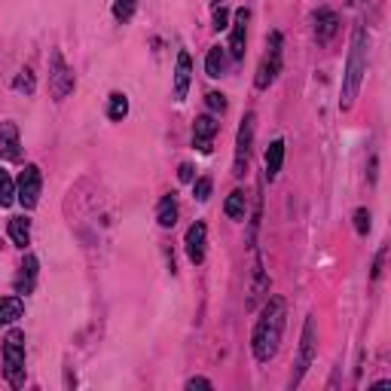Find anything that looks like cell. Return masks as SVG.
<instances>
[{
	"label": "cell",
	"instance_id": "14",
	"mask_svg": "<svg viewBox=\"0 0 391 391\" xmlns=\"http://www.w3.org/2000/svg\"><path fill=\"white\" fill-rule=\"evenodd\" d=\"M34 284H37V257L28 254V257H25V263L19 266V275H15L13 288H15V293H31Z\"/></svg>",
	"mask_w": 391,
	"mask_h": 391
},
{
	"label": "cell",
	"instance_id": "12",
	"mask_svg": "<svg viewBox=\"0 0 391 391\" xmlns=\"http://www.w3.org/2000/svg\"><path fill=\"white\" fill-rule=\"evenodd\" d=\"M245 40H248V10H236L233 37H229V52H233L236 61L245 58Z\"/></svg>",
	"mask_w": 391,
	"mask_h": 391
},
{
	"label": "cell",
	"instance_id": "27",
	"mask_svg": "<svg viewBox=\"0 0 391 391\" xmlns=\"http://www.w3.org/2000/svg\"><path fill=\"white\" fill-rule=\"evenodd\" d=\"M15 89H19V92H34V77H31V70H22L19 74V79H15Z\"/></svg>",
	"mask_w": 391,
	"mask_h": 391
},
{
	"label": "cell",
	"instance_id": "1",
	"mask_svg": "<svg viewBox=\"0 0 391 391\" xmlns=\"http://www.w3.org/2000/svg\"><path fill=\"white\" fill-rule=\"evenodd\" d=\"M281 331H284V300L272 297L263 306L260 318H257V327H254V336H251V349L257 361L266 364L269 358H275L278 342H281Z\"/></svg>",
	"mask_w": 391,
	"mask_h": 391
},
{
	"label": "cell",
	"instance_id": "9",
	"mask_svg": "<svg viewBox=\"0 0 391 391\" xmlns=\"http://www.w3.org/2000/svg\"><path fill=\"white\" fill-rule=\"evenodd\" d=\"M205 236H208V226L202 224V220H196V224L186 229L184 245H186V257H190L193 263H202V260H205Z\"/></svg>",
	"mask_w": 391,
	"mask_h": 391
},
{
	"label": "cell",
	"instance_id": "13",
	"mask_svg": "<svg viewBox=\"0 0 391 391\" xmlns=\"http://www.w3.org/2000/svg\"><path fill=\"white\" fill-rule=\"evenodd\" d=\"M190 74H193V61L186 52L177 56V68H174V98L184 101L186 92H190Z\"/></svg>",
	"mask_w": 391,
	"mask_h": 391
},
{
	"label": "cell",
	"instance_id": "25",
	"mask_svg": "<svg viewBox=\"0 0 391 391\" xmlns=\"http://www.w3.org/2000/svg\"><path fill=\"white\" fill-rule=\"evenodd\" d=\"M211 186H214V184H211V177H199V181L193 184V196H196L199 202H205L208 196H211Z\"/></svg>",
	"mask_w": 391,
	"mask_h": 391
},
{
	"label": "cell",
	"instance_id": "28",
	"mask_svg": "<svg viewBox=\"0 0 391 391\" xmlns=\"http://www.w3.org/2000/svg\"><path fill=\"white\" fill-rule=\"evenodd\" d=\"M214 28L217 31L229 28V10H226V6H214Z\"/></svg>",
	"mask_w": 391,
	"mask_h": 391
},
{
	"label": "cell",
	"instance_id": "24",
	"mask_svg": "<svg viewBox=\"0 0 391 391\" xmlns=\"http://www.w3.org/2000/svg\"><path fill=\"white\" fill-rule=\"evenodd\" d=\"M135 6H138V0H117V4H113V15H117L120 22H129L132 15H135Z\"/></svg>",
	"mask_w": 391,
	"mask_h": 391
},
{
	"label": "cell",
	"instance_id": "17",
	"mask_svg": "<svg viewBox=\"0 0 391 391\" xmlns=\"http://www.w3.org/2000/svg\"><path fill=\"white\" fill-rule=\"evenodd\" d=\"M156 220H159V226H165V229H172L177 224V202H174V196H162V202H159V208H156Z\"/></svg>",
	"mask_w": 391,
	"mask_h": 391
},
{
	"label": "cell",
	"instance_id": "20",
	"mask_svg": "<svg viewBox=\"0 0 391 391\" xmlns=\"http://www.w3.org/2000/svg\"><path fill=\"white\" fill-rule=\"evenodd\" d=\"M10 238L19 248L28 245L31 242V224H28V220H25V217H13L10 220Z\"/></svg>",
	"mask_w": 391,
	"mask_h": 391
},
{
	"label": "cell",
	"instance_id": "3",
	"mask_svg": "<svg viewBox=\"0 0 391 391\" xmlns=\"http://www.w3.org/2000/svg\"><path fill=\"white\" fill-rule=\"evenodd\" d=\"M4 373L13 388L25 385V333L10 331L4 340Z\"/></svg>",
	"mask_w": 391,
	"mask_h": 391
},
{
	"label": "cell",
	"instance_id": "19",
	"mask_svg": "<svg viewBox=\"0 0 391 391\" xmlns=\"http://www.w3.org/2000/svg\"><path fill=\"white\" fill-rule=\"evenodd\" d=\"M245 208H248V199H245V193L242 190H233L229 193V199H226V217H233V220H245Z\"/></svg>",
	"mask_w": 391,
	"mask_h": 391
},
{
	"label": "cell",
	"instance_id": "4",
	"mask_svg": "<svg viewBox=\"0 0 391 391\" xmlns=\"http://www.w3.org/2000/svg\"><path fill=\"white\" fill-rule=\"evenodd\" d=\"M49 89H52V95H56V101H61V98H68L74 92V74H70V68L65 65L58 49L52 52V61H49Z\"/></svg>",
	"mask_w": 391,
	"mask_h": 391
},
{
	"label": "cell",
	"instance_id": "15",
	"mask_svg": "<svg viewBox=\"0 0 391 391\" xmlns=\"http://www.w3.org/2000/svg\"><path fill=\"white\" fill-rule=\"evenodd\" d=\"M336 31H340V15H336L333 10H318L315 13V37H318V43H327Z\"/></svg>",
	"mask_w": 391,
	"mask_h": 391
},
{
	"label": "cell",
	"instance_id": "30",
	"mask_svg": "<svg viewBox=\"0 0 391 391\" xmlns=\"http://www.w3.org/2000/svg\"><path fill=\"white\" fill-rule=\"evenodd\" d=\"M177 177H181V181H184V184H190V181H193V177H196V168H193L190 162H184L181 168H177Z\"/></svg>",
	"mask_w": 391,
	"mask_h": 391
},
{
	"label": "cell",
	"instance_id": "29",
	"mask_svg": "<svg viewBox=\"0 0 391 391\" xmlns=\"http://www.w3.org/2000/svg\"><path fill=\"white\" fill-rule=\"evenodd\" d=\"M208 108L211 110H224L226 108V98L220 95V92H208Z\"/></svg>",
	"mask_w": 391,
	"mask_h": 391
},
{
	"label": "cell",
	"instance_id": "18",
	"mask_svg": "<svg viewBox=\"0 0 391 391\" xmlns=\"http://www.w3.org/2000/svg\"><path fill=\"white\" fill-rule=\"evenodd\" d=\"M284 165V141H272L269 150H266V174L275 177Z\"/></svg>",
	"mask_w": 391,
	"mask_h": 391
},
{
	"label": "cell",
	"instance_id": "5",
	"mask_svg": "<svg viewBox=\"0 0 391 391\" xmlns=\"http://www.w3.org/2000/svg\"><path fill=\"white\" fill-rule=\"evenodd\" d=\"M281 70V34L275 31L272 37H269V52L263 56V61H260V70H257V89H266L275 79V74Z\"/></svg>",
	"mask_w": 391,
	"mask_h": 391
},
{
	"label": "cell",
	"instance_id": "16",
	"mask_svg": "<svg viewBox=\"0 0 391 391\" xmlns=\"http://www.w3.org/2000/svg\"><path fill=\"white\" fill-rule=\"evenodd\" d=\"M22 312H25V306H22L19 297H0V324L19 321Z\"/></svg>",
	"mask_w": 391,
	"mask_h": 391
},
{
	"label": "cell",
	"instance_id": "21",
	"mask_svg": "<svg viewBox=\"0 0 391 391\" xmlns=\"http://www.w3.org/2000/svg\"><path fill=\"white\" fill-rule=\"evenodd\" d=\"M15 202V184H13V177L0 168V208H10Z\"/></svg>",
	"mask_w": 391,
	"mask_h": 391
},
{
	"label": "cell",
	"instance_id": "22",
	"mask_svg": "<svg viewBox=\"0 0 391 391\" xmlns=\"http://www.w3.org/2000/svg\"><path fill=\"white\" fill-rule=\"evenodd\" d=\"M205 70H208V77L224 74V49H220V46H211L208 58H205Z\"/></svg>",
	"mask_w": 391,
	"mask_h": 391
},
{
	"label": "cell",
	"instance_id": "7",
	"mask_svg": "<svg viewBox=\"0 0 391 391\" xmlns=\"http://www.w3.org/2000/svg\"><path fill=\"white\" fill-rule=\"evenodd\" d=\"M251 138H254V113H248L242 129H238V141H236V162H233V174L242 177L248 172V153H251Z\"/></svg>",
	"mask_w": 391,
	"mask_h": 391
},
{
	"label": "cell",
	"instance_id": "11",
	"mask_svg": "<svg viewBox=\"0 0 391 391\" xmlns=\"http://www.w3.org/2000/svg\"><path fill=\"white\" fill-rule=\"evenodd\" d=\"M0 156L15 162V159H22V144H19V129H15V122H4L0 126Z\"/></svg>",
	"mask_w": 391,
	"mask_h": 391
},
{
	"label": "cell",
	"instance_id": "26",
	"mask_svg": "<svg viewBox=\"0 0 391 391\" xmlns=\"http://www.w3.org/2000/svg\"><path fill=\"white\" fill-rule=\"evenodd\" d=\"M354 229H358L361 236L370 233V211H367V208H358V211H354Z\"/></svg>",
	"mask_w": 391,
	"mask_h": 391
},
{
	"label": "cell",
	"instance_id": "10",
	"mask_svg": "<svg viewBox=\"0 0 391 391\" xmlns=\"http://www.w3.org/2000/svg\"><path fill=\"white\" fill-rule=\"evenodd\" d=\"M217 120L214 117H199L193 122V144L202 150V153H211V141H214V135H217Z\"/></svg>",
	"mask_w": 391,
	"mask_h": 391
},
{
	"label": "cell",
	"instance_id": "8",
	"mask_svg": "<svg viewBox=\"0 0 391 391\" xmlns=\"http://www.w3.org/2000/svg\"><path fill=\"white\" fill-rule=\"evenodd\" d=\"M315 358V318H309L306 327H303V345H300V364H297V373H293L290 385H300L303 373L309 370V364Z\"/></svg>",
	"mask_w": 391,
	"mask_h": 391
},
{
	"label": "cell",
	"instance_id": "23",
	"mask_svg": "<svg viewBox=\"0 0 391 391\" xmlns=\"http://www.w3.org/2000/svg\"><path fill=\"white\" fill-rule=\"evenodd\" d=\"M108 113H110V120H117V122L126 120V113H129V98L120 95V92L110 95V110H108Z\"/></svg>",
	"mask_w": 391,
	"mask_h": 391
},
{
	"label": "cell",
	"instance_id": "2",
	"mask_svg": "<svg viewBox=\"0 0 391 391\" xmlns=\"http://www.w3.org/2000/svg\"><path fill=\"white\" fill-rule=\"evenodd\" d=\"M367 74V31L354 28L352 49H349V65H345V79H342V108L349 110L358 98L361 79Z\"/></svg>",
	"mask_w": 391,
	"mask_h": 391
},
{
	"label": "cell",
	"instance_id": "6",
	"mask_svg": "<svg viewBox=\"0 0 391 391\" xmlns=\"http://www.w3.org/2000/svg\"><path fill=\"white\" fill-rule=\"evenodd\" d=\"M40 186H43V177H40V168L37 165H28L19 177V186H15V199H19L22 208H34L40 199Z\"/></svg>",
	"mask_w": 391,
	"mask_h": 391
},
{
	"label": "cell",
	"instance_id": "31",
	"mask_svg": "<svg viewBox=\"0 0 391 391\" xmlns=\"http://www.w3.org/2000/svg\"><path fill=\"white\" fill-rule=\"evenodd\" d=\"M186 388H211V382H208V379H202V376H196V379L186 382Z\"/></svg>",
	"mask_w": 391,
	"mask_h": 391
}]
</instances>
